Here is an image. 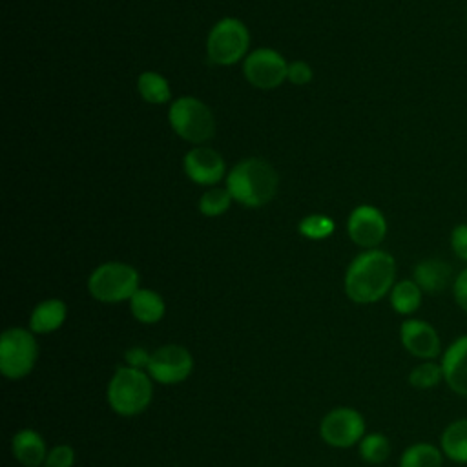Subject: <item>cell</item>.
<instances>
[{
  "label": "cell",
  "instance_id": "cell-12",
  "mask_svg": "<svg viewBox=\"0 0 467 467\" xmlns=\"http://www.w3.org/2000/svg\"><path fill=\"white\" fill-rule=\"evenodd\" d=\"M347 230L350 239L363 248H376L387 234V221L383 213L370 204H361L354 208V212L348 217Z\"/></svg>",
  "mask_w": 467,
  "mask_h": 467
},
{
  "label": "cell",
  "instance_id": "cell-18",
  "mask_svg": "<svg viewBox=\"0 0 467 467\" xmlns=\"http://www.w3.org/2000/svg\"><path fill=\"white\" fill-rule=\"evenodd\" d=\"M131 316L142 325H155L166 314V305L161 294L151 288H139L130 299Z\"/></svg>",
  "mask_w": 467,
  "mask_h": 467
},
{
  "label": "cell",
  "instance_id": "cell-7",
  "mask_svg": "<svg viewBox=\"0 0 467 467\" xmlns=\"http://www.w3.org/2000/svg\"><path fill=\"white\" fill-rule=\"evenodd\" d=\"M250 33L246 26L237 18L219 20L206 40V51L210 62L217 66H230L241 60L248 49Z\"/></svg>",
  "mask_w": 467,
  "mask_h": 467
},
{
  "label": "cell",
  "instance_id": "cell-4",
  "mask_svg": "<svg viewBox=\"0 0 467 467\" xmlns=\"http://www.w3.org/2000/svg\"><path fill=\"white\" fill-rule=\"evenodd\" d=\"M38 361V341L31 328L9 327L0 336V372L18 381L29 376Z\"/></svg>",
  "mask_w": 467,
  "mask_h": 467
},
{
  "label": "cell",
  "instance_id": "cell-27",
  "mask_svg": "<svg viewBox=\"0 0 467 467\" xmlns=\"http://www.w3.org/2000/svg\"><path fill=\"white\" fill-rule=\"evenodd\" d=\"M75 465V449L67 443H58L49 449L42 467H73Z\"/></svg>",
  "mask_w": 467,
  "mask_h": 467
},
{
  "label": "cell",
  "instance_id": "cell-28",
  "mask_svg": "<svg viewBox=\"0 0 467 467\" xmlns=\"http://www.w3.org/2000/svg\"><path fill=\"white\" fill-rule=\"evenodd\" d=\"M150 358H151V352H148L140 345H135V347L126 348V352H124V365H128L131 368H139V370H148Z\"/></svg>",
  "mask_w": 467,
  "mask_h": 467
},
{
  "label": "cell",
  "instance_id": "cell-3",
  "mask_svg": "<svg viewBox=\"0 0 467 467\" xmlns=\"http://www.w3.org/2000/svg\"><path fill=\"white\" fill-rule=\"evenodd\" d=\"M106 400L115 414L124 418L139 416L153 400V379L146 370L120 365L108 381Z\"/></svg>",
  "mask_w": 467,
  "mask_h": 467
},
{
  "label": "cell",
  "instance_id": "cell-29",
  "mask_svg": "<svg viewBox=\"0 0 467 467\" xmlns=\"http://www.w3.org/2000/svg\"><path fill=\"white\" fill-rule=\"evenodd\" d=\"M292 84L303 86L308 84L312 80V69L306 62L303 60H296L292 64H288V77H286Z\"/></svg>",
  "mask_w": 467,
  "mask_h": 467
},
{
  "label": "cell",
  "instance_id": "cell-20",
  "mask_svg": "<svg viewBox=\"0 0 467 467\" xmlns=\"http://www.w3.org/2000/svg\"><path fill=\"white\" fill-rule=\"evenodd\" d=\"M443 460L445 456L438 445L416 441L401 452L400 467H443Z\"/></svg>",
  "mask_w": 467,
  "mask_h": 467
},
{
  "label": "cell",
  "instance_id": "cell-30",
  "mask_svg": "<svg viewBox=\"0 0 467 467\" xmlns=\"http://www.w3.org/2000/svg\"><path fill=\"white\" fill-rule=\"evenodd\" d=\"M451 246L452 252L467 263V224H458L454 226L452 234H451Z\"/></svg>",
  "mask_w": 467,
  "mask_h": 467
},
{
  "label": "cell",
  "instance_id": "cell-19",
  "mask_svg": "<svg viewBox=\"0 0 467 467\" xmlns=\"http://www.w3.org/2000/svg\"><path fill=\"white\" fill-rule=\"evenodd\" d=\"M440 449L447 460L467 465V418L452 420L441 431Z\"/></svg>",
  "mask_w": 467,
  "mask_h": 467
},
{
  "label": "cell",
  "instance_id": "cell-24",
  "mask_svg": "<svg viewBox=\"0 0 467 467\" xmlns=\"http://www.w3.org/2000/svg\"><path fill=\"white\" fill-rule=\"evenodd\" d=\"M407 379L414 389L427 390V389H434L443 381V370L440 363H436L434 359H427L412 367Z\"/></svg>",
  "mask_w": 467,
  "mask_h": 467
},
{
  "label": "cell",
  "instance_id": "cell-17",
  "mask_svg": "<svg viewBox=\"0 0 467 467\" xmlns=\"http://www.w3.org/2000/svg\"><path fill=\"white\" fill-rule=\"evenodd\" d=\"M67 317V306L62 299L51 297L40 301L29 316V328L36 336H46L58 330Z\"/></svg>",
  "mask_w": 467,
  "mask_h": 467
},
{
  "label": "cell",
  "instance_id": "cell-2",
  "mask_svg": "<svg viewBox=\"0 0 467 467\" xmlns=\"http://www.w3.org/2000/svg\"><path fill=\"white\" fill-rule=\"evenodd\" d=\"M277 184L279 179L275 170L257 157L241 161L226 177V188L232 193V199L250 208H257L272 201L277 192Z\"/></svg>",
  "mask_w": 467,
  "mask_h": 467
},
{
  "label": "cell",
  "instance_id": "cell-14",
  "mask_svg": "<svg viewBox=\"0 0 467 467\" xmlns=\"http://www.w3.org/2000/svg\"><path fill=\"white\" fill-rule=\"evenodd\" d=\"M186 175L202 186H210L221 181L224 175V161L223 157L212 148H193L184 155L182 161Z\"/></svg>",
  "mask_w": 467,
  "mask_h": 467
},
{
  "label": "cell",
  "instance_id": "cell-26",
  "mask_svg": "<svg viewBox=\"0 0 467 467\" xmlns=\"http://www.w3.org/2000/svg\"><path fill=\"white\" fill-rule=\"evenodd\" d=\"M334 232V221L327 215H308L299 223V234L308 239H325Z\"/></svg>",
  "mask_w": 467,
  "mask_h": 467
},
{
  "label": "cell",
  "instance_id": "cell-6",
  "mask_svg": "<svg viewBox=\"0 0 467 467\" xmlns=\"http://www.w3.org/2000/svg\"><path fill=\"white\" fill-rule=\"evenodd\" d=\"M173 131L193 144L206 142L215 133V119L210 108L193 97L177 99L168 113Z\"/></svg>",
  "mask_w": 467,
  "mask_h": 467
},
{
  "label": "cell",
  "instance_id": "cell-10",
  "mask_svg": "<svg viewBox=\"0 0 467 467\" xmlns=\"http://www.w3.org/2000/svg\"><path fill=\"white\" fill-rule=\"evenodd\" d=\"M243 73L252 86L261 89H272L288 77V64L277 51L270 47H261L252 51L244 58Z\"/></svg>",
  "mask_w": 467,
  "mask_h": 467
},
{
  "label": "cell",
  "instance_id": "cell-8",
  "mask_svg": "<svg viewBox=\"0 0 467 467\" xmlns=\"http://www.w3.org/2000/svg\"><path fill=\"white\" fill-rule=\"evenodd\" d=\"M367 423L363 414L354 407H334L319 423L321 440L334 449H348L358 445L365 432Z\"/></svg>",
  "mask_w": 467,
  "mask_h": 467
},
{
  "label": "cell",
  "instance_id": "cell-23",
  "mask_svg": "<svg viewBox=\"0 0 467 467\" xmlns=\"http://www.w3.org/2000/svg\"><path fill=\"white\" fill-rule=\"evenodd\" d=\"M137 89L140 97L150 104H162L170 100V86L166 78L155 71H144L139 75Z\"/></svg>",
  "mask_w": 467,
  "mask_h": 467
},
{
  "label": "cell",
  "instance_id": "cell-11",
  "mask_svg": "<svg viewBox=\"0 0 467 467\" xmlns=\"http://www.w3.org/2000/svg\"><path fill=\"white\" fill-rule=\"evenodd\" d=\"M400 341L410 356L421 361L436 359L438 356H441L440 334L431 323L423 319H405L400 327Z\"/></svg>",
  "mask_w": 467,
  "mask_h": 467
},
{
  "label": "cell",
  "instance_id": "cell-15",
  "mask_svg": "<svg viewBox=\"0 0 467 467\" xmlns=\"http://www.w3.org/2000/svg\"><path fill=\"white\" fill-rule=\"evenodd\" d=\"M47 452L44 436L35 429H20L11 438V454L24 467H42Z\"/></svg>",
  "mask_w": 467,
  "mask_h": 467
},
{
  "label": "cell",
  "instance_id": "cell-13",
  "mask_svg": "<svg viewBox=\"0 0 467 467\" xmlns=\"http://www.w3.org/2000/svg\"><path fill=\"white\" fill-rule=\"evenodd\" d=\"M445 385L460 398H467V334L458 336L440 356Z\"/></svg>",
  "mask_w": 467,
  "mask_h": 467
},
{
  "label": "cell",
  "instance_id": "cell-31",
  "mask_svg": "<svg viewBox=\"0 0 467 467\" xmlns=\"http://www.w3.org/2000/svg\"><path fill=\"white\" fill-rule=\"evenodd\" d=\"M452 296L456 305L467 314V268H463L452 283Z\"/></svg>",
  "mask_w": 467,
  "mask_h": 467
},
{
  "label": "cell",
  "instance_id": "cell-22",
  "mask_svg": "<svg viewBox=\"0 0 467 467\" xmlns=\"http://www.w3.org/2000/svg\"><path fill=\"white\" fill-rule=\"evenodd\" d=\"M392 445L383 432H367L358 443L359 458L368 465H379L390 456Z\"/></svg>",
  "mask_w": 467,
  "mask_h": 467
},
{
  "label": "cell",
  "instance_id": "cell-9",
  "mask_svg": "<svg viewBox=\"0 0 467 467\" xmlns=\"http://www.w3.org/2000/svg\"><path fill=\"white\" fill-rule=\"evenodd\" d=\"M155 383L179 385L193 372V356L184 345L166 343L151 352L146 370Z\"/></svg>",
  "mask_w": 467,
  "mask_h": 467
},
{
  "label": "cell",
  "instance_id": "cell-21",
  "mask_svg": "<svg viewBox=\"0 0 467 467\" xmlns=\"http://www.w3.org/2000/svg\"><path fill=\"white\" fill-rule=\"evenodd\" d=\"M389 297L394 312H398L400 316H410L420 308L423 292L414 279H403L394 283Z\"/></svg>",
  "mask_w": 467,
  "mask_h": 467
},
{
  "label": "cell",
  "instance_id": "cell-5",
  "mask_svg": "<svg viewBox=\"0 0 467 467\" xmlns=\"http://www.w3.org/2000/svg\"><path fill=\"white\" fill-rule=\"evenodd\" d=\"M139 288V272L119 261L99 265L88 277V292L100 303L130 301Z\"/></svg>",
  "mask_w": 467,
  "mask_h": 467
},
{
  "label": "cell",
  "instance_id": "cell-1",
  "mask_svg": "<svg viewBox=\"0 0 467 467\" xmlns=\"http://www.w3.org/2000/svg\"><path fill=\"white\" fill-rule=\"evenodd\" d=\"M396 279L394 257L385 250H367L352 259L345 272L343 286L350 301L370 305L390 294Z\"/></svg>",
  "mask_w": 467,
  "mask_h": 467
},
{
  "label": "cell",
  "instance_id": "cell-16",
  "mask_svg": "<svg viewBox=\"0 0 467 467\" xmlns=\"http://www.w3.org/2000/svg\"><path fill=\"white\" fill-rule=\"evenodd\" d=\"M414 281L425 294H441L452 279V268L443 259H423L414 266Z\"/></svg>",
  "mask_w": 467,
  "mask_h": 467
},
{
  "label": "cell",
  "instance_id": "cell-25",
  "mask_svg": "<svg viewBox=\"0 0 467 467\" xmlns=\"http://www.w3.org/2000/svg\"><path fill=\"white\" fill-rule=\"evenodd\" d=\"M230 202H232V193L228 192V188H210L201 195L199 210L202 215L215 217L224 213L230 208Z\"/></svg>",
  "mask_w": 467,
  "mask_h": 467
}]
</instances>
